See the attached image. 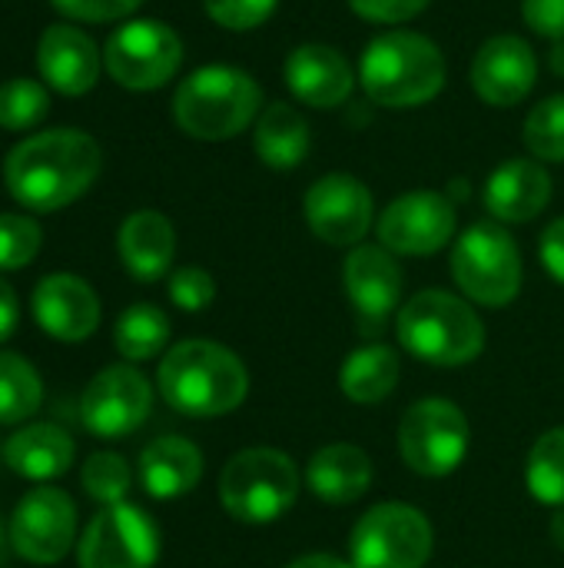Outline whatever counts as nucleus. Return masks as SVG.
Instances as JSON below:
<instances>
[{
    "instance_id": "f257e3e1",
    "label": "nucleus",
    "mask_w": 564,
    "mask_h": 568,
    "mask_svg": "<svg viewBox=\"0 0 564 568\" xmlns=\"http://www.w3.org/2000/svg\"><path fill=\"white\" fill-rule=\"evenodd\" d=\"M100 146L83 130H43L20 140L3 160L7 193L33 210L53 213L80 200L100 176Z\"/></svg>"
},
{
    "instance_id": "f03ea898",
    "label": "nucleus",
    "mask_w": 564,
    "mask_h": 568,
    "mask_svg": "<svg viewBox=\"0 0 564 568\" xmlns=\"http://www.w3.org/2000/svg\"><path fill=\"white\" fill-rule=\"evenodd\" d=\"M156 383L166 406L193 419L226 416L239 409L249 393V373L243 359L209 339L176 343L163 356Z\"/></svg>"
},
{
    "instance_id": "7ed1b4c3",
    "label": "nucleus",
    "mask_w": 564,
    "mask_h": 568,
    "mask_svg": "<svg viewBox=\"0 0 564 568\" xmlns=\"http://www.w3.org/2000/svg\"><path fill=\"white\" fill-rule=\"evenodd\" d=\"M359 80L379 106H422L445 87V57L435 40L412 30H392L369 40L359 60Z\"/></svg>"
},
{
    "instance_id": "20e7f679",
    "label": "nucleus",
    "mask_w": 564,
    "mask_h": 568,
    "mask_svg": "<svg viewBox=\"0 0 564 568\" xmlns=\"http://www.w3.org/2000/svg\"><path fill=\"white\" fill-rule=\"evenodd\" d=\"M263 113L259 83L226 63H209L193 70L173 97V120L183 133L196 140H233Z\"/></svg>"
},
{
    "instance_id": "39448f33",
    "label": "nucleus",
    "mask_w": 564,
    "mask_h": 568,
    "mask_svg": "<svg viewBox=\"0 0 564 568\" xmlns=\"http://www.w3.org/2000/svg\"><path fill=\"white\" fill-rule=\"evenodd\" d=\"M396 333L409 356L432 366H465L485 349V326L479 313L445 290L412 296L399 313Z\"/></svg>"
},
{
    "instance_id": "423d86ee",
    "label": "nucleus",
    "mask_w": 564,
    "mask_h": 568,
    "mask_svg": "<svg viewBox=\"0 0 564 568\" xmlns=\"http://www.w3.org/2000/svg\"><path fill=\"white\" fill-rule=\"evenodd\" d=\"M299 496V469L279 449H243L219 476L223 509L249 526H266L283 519Z\"/></svg>"
},
{
    "instance_id": "0eeeda50",
    "label": "nucleus",
    "mask_w": 564,
    "mask_h": 568,
    "mask_svg": "<svg viewBox=\"0 0 564 568\" xmlns=\"http://www.w3.org/2000/svg\"><path fill=\"white\" fill-rule=\"evenodd\" d=\"M452 276L472 303L489 310L509 306L522 290L519 243L502 223H475L452 250Z\"/></svg>"
},
{
    "instance_id": "6e6552de",
    "label": "nucleus",
    "mask_w": 564,
    "mask_h": 568,
    "mask_svg": "<svg viewBox=\"0 0 564 568\" xmlns=\"http://www.w3.org/2000/svg\"><path fill=\"white\" fill-rule=\"evenodd\" d=\"M349 556L356 568H422L432 556V526L416 506L382 503L356 523Z\"/></svg>"
},
{
    "instance_id": "1a4fd4ad",
    "label": "nucleus",
    "mask_w": 564,
    "mask_h": 568,
    "mask_svg": "<svg viewBox=\"0 0 564 568\" xmlns=\"http://www.w3.org/2000/svg\"><path fill=\"white\" fill-rule=\"evenodd\" d=\"M402 463L419 476H449L469 453V419L449 399H419L399 423Z\"/></svg>"
},
{
    "instance_id": "9d476101",
    "label": "nucleus",
    "mask_w": 564,
    "mask_h": 568,
    "mask_svg": "<svg viewBox=\"0 0 564 568\" xmlns=\"http://www.w3.org/2000/svg\"><path fill=\"white\" fill-rule=\"evenodd\" d=\"M180 63L183 40L163 20H130L103 47V67L126 90H156L176 77Z\"/></svg>"
},
{
    "instance_id": "9b49d317",
    "label": "nucleus",
    "mask_w": 564,
    "mask_h": 568,
    "mask_svg": "<svg viewBox=\"0 0 564 568\" xmlns=\"http://www.w3.org/2000/svg\"><path fill=\"white\" fill-rule=\"evenodd\" d=\"M156 559L160 529L140 506L130 503L103 506L76 546L80 568H153Z\"/></svg>"
},
{
    "instance_id": "f8f14e48",
    "label": "nucleus",
    "mask_w": 564,
    "mask_h": 568,
    "mask_svg": "<svg viewBox=\"0 0 564 568\" xmlns=\"http://www.w3.org/2000/svg\"><path fill=\"white\" fill-rule=\"evenodd\" d=\"M76 539V506L63 489H30L10 519V549L33 566H57Z\"/></svg>"
},
{
    "instance_id": "ddd939ff",
    "label": "nucleus",
    "mask_w": 564,
    "mask_h": 568,
    "mask_svg": "<svg viewBox=\"0 0 564 568\" xmlns=\"http://www.w3.org/2000/svg\"><path fill=\"white\" fill-rule=\"evenodd\" d=\"M153 409V389L133 366L100 369L80 396V419L100 439H123L136 433Z\"/></svg>"
},
{
    "instance_id": "4468645a",
    "label": "nucleus",
    "mask_w": 564,
    "mask_h": 568,
    "mask_svg": "<svg viewBox=\"0 0 564 568\" xmlns=\"http://www.w3.org/2000/svg\"><path fill=\"white\" fill-rule=\"evenodd\" d=\"M455 203L435 190L392 200L379 216V240L396 256H432L455 236Z\"/></svg>"
},
{
    "instance_id": "2eb2a0df",
    "label": "nucleus",
    "mask_w": 564,
    "mask_h": 568,
    "mask_svg": "<svg viewBox=\"0 0 564 568\" xmlns=\"http://www.w3.org/2000/svg\"><path fill=\"white\" fill-rule=\"evenodd\" d=\"M306 223L329 246H356L372 230V193L349 173H329L306 193Z\"/></svg>"
},
{
    "instance_id": "dca6fc26",
    "label": "nucleus",
    "mask_w": 564,
    "mask_h": 568,
    "mask_svg": "<svg viewBox=\"0 0 564 568\" xmlns=\"http://www.w3.org/2000/svg\"><path fill=\"white\" fill-rule=\"evenodd\" d=\"M342 286L362 333H379L402 300V266L386 246H356L342 263Z\"/></svg>"
},
{
    "instance_id": "f3484780",
    "label": "nucleus",
    "mask_w": 564,
    "mask_h": 568,
    "mask_svg": "<svg viewBox=\"0 0 564 568\" xmlns=\"http://www.w3.org/2000/svg\"><path fill=\"white\" fill-rule=\"evenodd\" d=\"M539 80V60L529 40L515 33L492 37L472 60V87L489 106L522 103Z\"/></svg>"
},
{
    "instance_id": "a211bd4d",
    "label": "nucleus",
    "mask_w": 564,
    "mask_h": 568,
    "mask_svg": "<svg viewBox=\"0 0 564 568\" xmlns=\"http://www.w3.org/2000/svg\"><path fill=\"white\" fill-rule=\"evenodd\" d=\"M33 320L60 343H83L100 326V300L86 280L73 273H50L33 290Z\"/></svg>"
},
{
    "instance_id": "6ab92c4d",
    "label": "nucleus",
    "mask_w": 564,
    "mask_h": 568,
    "mask_svg": "<svg viewBox=\"0 0 564 568\" xmlns=\"http://www.w3.org/2000/svg\"><path fill=\"white\" fill-rule=\"evenodd\" d=\"M100 67H103V57L83 30L70 23H53L40 33L37 70L57 93L63 97L90 93L100 80Z\"/></svg>"
},
{
    "instance_id": "aec40b11",
    "label": "nucleus",
    "mask_w": 564,
    "mask_h": 568,
    "mask_svg": "<svg viewBox=\"0 0 564 568\" xmlns=\"http://www.w3.org/2000/svg\"><path fill=\"white\" fill-rule=\"evenodd\" d=\"M286 87L306 106L332 110L352 97L356 77L349 60L326 43H302L286 57Z\"/></svg>"
},
{
    "instance_id": "412c9836",
    "label": "nucleus",
    "mask_w": 564,
    "mask_h": 568,
    "mask_svg": "<svg viewBox=\"0 0 564 568\" xmlns=\"http://www.w3.org/2000/svg\"><path fill=\"white\" fill-rule=\"evenodd\" d=\"M552 200V176L539 160H509L485 180V210L499 223H529Z\"/></svg>"
},
{
    "instance_id": "4be33fe9",
    "label": "nucleus",
    "mask_w": 564,
    "mask_h": 568,
    "mask_svg": "<svg viewBox=\"0 0 564 568\" xmlns=\"http://www.w3.org/2000/svg\"><path fill=\"white\" fill-rule=\"evenodd\" d=\"M116 250L133 280L153 283L166 276L173 266V256H176L173 223L156 210H136L123 220L116 233Z\"/></svg>"
},
{
    "instance_id": "5701e85b",
    "label": "nucleus",
    "mask_w": 564,
    "mask_h": 568,
    "mask_svg": "<svg viewBox=\"0 0 564 568\" xmlns=\"http://www.w3.org/2000/svg\"><path fill=\"white\" fill-rule=\"evenodd\" d=\"M203 479V453L180 436H160L140 453V483L146 496L166 503L193 493Z\"/></svg>"
},
{
    "instance_id": "b1692460",
    "label": "nucleus",
    "mask_w": 564,
    "mask_h": 568,
    "mask_svg": "<svg viewBox=\"0 0 564 568\" xmlns=\"http://www.w3.org/2000/svg\"><path fill=\"white\" fill-rule=\"evenodd\" d=\"M306 483L316 499L329 506H349L372 486V459L349 443H332L309 459Z\"/></svg>"
},
{
    "instance_id": "393cba45",
    "label": "nucleus",
    "mask_w": 564,
    "mask_h": 568,
    "mask_svg": "<svg viewBox=\"0 0 564 568\" xmlns=\"http://www.w3.org/2000/svg\"><path fill=\"white\" fill-rule=\"evenodd\" d=\"M73 456H76V446L70 433H63L53 423L23 426L3 446V463L30 483H47V479L63 476Z\"/></svg>"
},
{
    "instance_id": "a878e982",
    "label": "nucleus",
    "mask_w": 564,
    "mask_h": 568,
    "mask_svg": "<svg viewBox=\"0 0 564 568\" xmlns=\"http://www.w3.org/2000/svg\"><path fill=\"white\" fill-rule=\"evenodd\" d=\"M253 146H256V156L266 166H273V170H293V166H299L309 156V146H312L309 123L286 100H273L256 116Z\"/></svg>"
},
{
    "instance_id": "bb28decb",
    "label": "nucleus",
    "mask_w": 564,
    "mask_h": 568,
    "mask_svg": "<svg viewBox=\"0 0 564 568\" xmlns=\"http://www.w3.org/2000/svg\"><path fill=\"white\" fill-rule=\"evenodd\" d=\"M399 373H402V363L396 349L382 343H369L346 356L339 369V389L346 399L359 406H372V403H382L396 389Z\"/></svg>"
},
{
    "instance_id": "cd10ccee",
    "label": "nucleus",
    "mask_w": 564,
    "mask_h": 568,
    "mask_svg": "<svg viewBox=\"0 0 564 568\" xmlns=\"http://www.w3.org/2000/svg\"><path fill=\"white\" fill-rule=\"evenodd\" d=\"M166 339H170V320L153 303L130 306L116 320V329H113V343H116L120 356L130 359V363H143V359L160 356Z\"/></svg>"
},
{
    "instance_id": "c85d7f7f",
    "label": "nucleus",
    "mask_w": 564,
    "mask_h": 568,
    "mask_svg": "<svg viewBox=\"0 0 564 568\" xmlns=\"http://www.w3.org/2000/svg\"><path fill=\"white\" fill-rule=\"evenodd\" d=\"M43 403V383L37 369L17 356L0 353V426H13L30 419Z\"/></svg>"
},
{
    "instance_id": "c756f323",
    "label": "nucleus",
    "mask_w": 564,
    "mask_h": 568,
    "mask_svg": "<svg viewBox=\"0 0 564 568\" xmlns=\"http://www.w3.org/2000/svg\"><path fill=\"white\" fill-rule=\"evenodd\" d=\"M525 486L542 506H564V426L548 429L532 446Z\"/></svg>"
},
{
    "instance_id": "7c9ffc66",
    "label": "nucleus",
    "mask_w": 564,
    "mask_h": 568,
    "mask_svg": "<svg viewBox=\"0 0 564 568\" xmlns=\"http://www.w3.org/2000/svg\"><path fill=\"white\" fill-rule=\"evenodd\" d=\"M525 146L539 163H564V93L532 106L525 116Z\"/></svg>"
},
{
    "instance_id": "2f4dec72",
    "label": "nucleus",
    "mask_w": 564,
    "mask_h": 568,
    "mask_svg": "<svg viewBox=\"0 0 564 568\" xmlns=\"http://www.w3.org/2000/svg\"><path fill=\"white\" fill-rule=\"evenodd\" d=\"M50 113V97L43 83L13 77L0 83V126L3 130H33Z\"/></svg>"
},
{
    "instance_id": "473e14b6",
    "label": "nucleus",
    "mask_w": 564,
    "mask_h": 568,
    "mask_svg": "<svg viewBox=\"0 0 564 568\" xmlns=\"http://www.w3.org/2000/svg\"><path fill=\"white\" fill-rule=\"evenodd\" d=\"M80 483H83V489H86V496L93 503H100V506H120L126 499V493H130L133 473L123 463V456H116V453H93L83 463Z\"/></svg>"
},
{
    "instance_id": "72a5a7b5",
    "label": "nucleus",
    "mask_w": 564,
    "mask_h": 568,
    "mask_svg": "<svg viewBox=\"0 0 564 568\" xmlns=\"http://www.w3.org/2000/svg\"><path fill=\"white\" fill-rule=\"evenodd\" d=\"M43 233L23 213H0V270H23L37 260Z\"/></svg>"
},
{
    "instance_id": "f704fd0d",
    "label": "nucleus",
    "mask_w": 564,
    "mask_h": 568,
    "mask_svg": "<svg viewBox=\"0 0 564 568\" xmlns=\"http://www.w3.org/2000/svg\"><path fill=\"white\" fill-rule=\"evenodd\" d=\"M279 0H203L209 20L226 30H256L263 27Z\"/></svg>"
},
{
    "instance_id": "c9c22d12",
    "label": "nucleus",
    "mask_w": 564,
    "mask_h": 568,
    "mask_svg": "<svg viewBox=\"0 0 564 568\" xmlns=\"http://www.w3.org/2000/svg\"><path fill=\"white\" fill-rule=\"evenodd\" d=\"M170 300L186 313H203L216 300V283L203 266H183L170 276Z\"/></svg>"
},
{
    "instance_id": "e433bc0d",
    "label": "nucleus",
    "mask_w": 564,
    "mask_h": 568,
    "mask_svg": "<svg viewBox=\"0 0 564 568\" xmlns=\"http://www.w3.org/2000/svg\"><path fill=\"white\" fill-rule=\"evenodd\" d=\"M60 13L73 17V20H90V23H103V20H123L130 17L143 0H50Z\"/></svg>"
},
{
    "instance_id": "4c0bfd02",
    "label": "nucleus",
    "mask_w": 564,
    "mask_h": 568,
    "mask_svg": "<svg viewBox=\"0 0 564 568\" xmlns=\"http://www.w3.org/2000/svg\"><path fill=\"white\" fill-rule=\"evenodd\" d=\"M432 0H349V7L372 23H402L419 17Z\"/></svg>"
},
{
    "instance_id": "58836bf2",
    "label": "nucleus",
    "mask_w": 564,
    "mask_h": 568,
    "mask_svg": "<svg viewBox=\"0 0 564 568\" xmlns=\"http://www.w3.org/2000/svg\"><path fill=\"white\" fill-rule=\"evenodd\" d=\"M522 13L535 33L564 40V0H522Z\"/></svg>"
},
{
    "instance_id": "ea45409f",
    "label": "nucleus",
    "mask_w": 564,
    "mask_h": 568,
    "mask_svg": "<svg viewBox=\"0 0 564 568\" xmlns=\"http://www.w3.org/2000/svg\"><path fill=\"white\" fill-rule=\"evenodd\" d=\"M539 253H542V266L548 270V276L555 283H564V216L548 223V230L542 233Z\"/></svg>"
},
{
    "instance_id": "a19ab883",
    "label": "nucleus",
    "mask_w": 564,
    "mask_h": 568,
    "mask_svg": "<svg viewBox=\"0 0 564 568\" xmlns=\"http://www.w3.org/2000/svg\"><path fill=\"white\" fill-rule=\"evenodd\" d=\"M20 323V306H17V293L10 290V283L0 280V343L13 336Z\"/></svg>"
},
{
    "instance_id": "79ce46f5",
    "label": "nucleus",
    "mask_w": 564,
    "mask_h": 568,
    "mask_svg": "<svg viewBox=\"0 0 564 568\" xmlns=\"http://www.w3.org/2000/svg\"><path fill=\"white\" fill-rule=\"evenodd\" d=\"M286 568H356L352 562H342V559H336V556H302V559H296V562H289Z\"/></svg>"
},
{
    "instance_id": "37998d69",
    "label": "nucleus",
    "mask_w": 564,
    "mask_h": 568,
    "mask_svg": "<svg viewBox=\"0 0 564 568\" xmlns=\"http://www.w3.org/2000/svg\"><path fill=\"white\" fill-rule=\"evenodd\" d=\"M552 70H555L558 77H564V40H558L555 50H552Z\"/></svg>"
},
{
    "instance_id": "c03bdc74",
    "label": "nucleus",
    "mask_w": 564,
    "mask_h": 568,
    "mask_svg": "<svg viewBox=\"0 0 564 568\" xmlns=\"http://www.w3.org/2000/svg\"><path fill=\"white\" fill-rule=\"evenodd\" d=\"M552 539H555L558 549H564V513H558V516L552 519Z\"/></svg>"
},
{
    "instance_id": "a18cd8bd",
    "label": "nucleus",
    "mask_w": 564,
    "mask_h": 568,
    "mask_svg": "<svg viewBox=\"0 0 564 568\" xmlns=\"http://www.w3.org/2000/svg\"><path fill=\"white\" fill-rule=\"evenodd\" d=\"M7 559V532H3V523H0V566Z\"/></svg>"
}]
</instances>
